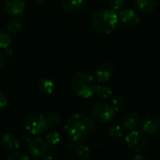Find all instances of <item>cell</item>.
<instances>
[{"mask_svg": "<svg viewBox=\"0 0 160 160\" xmlns=\"http://www.w3.org/2000/svg\"><path fill=\"white\" fill-rule=\"evenodd\" d=\"M45 143L47 147L51 149H56L58 148L60 143H61V136L58 132L52 131L48 133L45 137Z\"/></svg>", "mask_w": 160, "mask_h": 160, "instance_id": "cell-16", "label": "cell"}, {"mask_svg": "<svg viewBox=\"0 0 160 160\" xmlns=\"http://www.w3.org/2000/svg\"><path fill=\"white\" fill-rule=\"evenodd\" d=\"M46 123L50 127H57L61 123V116L58 112H51L45 117Z\"/></svg>", "mask_w": 160, "mask_h": 160, "instance_id": "cell-19", "label": "cell"}, {"mask_svg": "<svg viewBox=\"0 0 160 160\" xmlns=\"http://www.w3.org/2000/svg\"><path fill=\"white\" fill-rule=\"evenodd\" d=\"M85 0H62V8L68 12H74L80 9L84 5Z\"/></svg>", "mask_w": 160, "mask_h": 160, "instance_id": "cell-18", "label": "cell"}, {"mask_svg": "<svg viewBox=\"0 0 160 160\" xmlns=\"http://www.w3.org/2000/svg\"><path fill=\"white\" fill-rule=\"evenodd\" d=\"M5 53L7 54V56H11L12 55V51L8 47H7V48H5Z\"/></svg>", "mask_w": 160, "mask_h": 160, "instance_id": "cell-31", "label": "cell"}, {"mask_svg": "<svg viewBox=\"0 0 160 160\" xmlns=\"http://www.w3.org/2000/svg\"><path fill=\"white\" fill-rule=\"evenodd\" d=\"M124 105V99L122 97H119L117 98H114L111 102V107L113 108L114 112H117L122 110V108Z\"/></svg>", "mask_w": 160, "mask_h": 160, "instance_id": "cell-24", "label": "cell"}, {"mask_svg": "<svg viewBox=\"0 0 160 160\" xmlns=\"http://www.w3.org/2000/svg\"><path fill=\"white\" fill-rule=\"evenodd\" d=\"M55 83L49 79H42L38 83V90L43 95H51L54 92Z\"/></svg>", "mask_w": 160, "mask_h": 160, "instance_id": "cell-17", "label": "cell"}, {"mask_svg": "<svg viewBox=\"0 0 160 160\" xmlns=\"http://www.w3.org/2000/svg\"><path fill=\"white\" fill-rule=\"evenodd\" d=\"M113 73H114L113 66L108 62L100 63L94 70V74L97 82L101 83L108 82L112 78Z\"/></svg>", "mask_w": 160, "mask_h": 160, "instance_id": "cell-10", "label": "cell"}, {"mask_svg": "<svg viewBox=\"0 0 160 160\" xmlns=\"http://www.w3.org/2000/svg\"><path fill=\"white\" fill-rule=\"evenodd\" d=\"M21 141L22 142H27L28 143H29V142L31 141V136L30 135H28V134H25V135H23V136H21Z\"/></svg>", "mask_w": 160, "mask_h": 160, "instance_id": "cell-29", "label": "cell"}, {"mask_svg": "<svg viewBox=\"0 0 160 160\" xmlns=\"http://www.w3.org/2000/svg\"><path fill=\"white\" fill-rule=\"evenodd\" d=\"M0 145L7 151H14L20 147V141L10 133H3L0 136Z\"/></svg>", "mask_w": 160, "mask_h": 160, "instance_id": "cell-13", "label": "cell"}, {"mask_svg": "<svg viewBox=\"0 0 160 160\" xmlns=\"http://www.w3.org/2000/svg\"><path fill=\"white\" fill-rule=\"evenodd\" d=\"M118 15L113 9H100L96 11L91 17L92 28L100 34H110L112 33L118 24Z\"/></svg>", "mask_w": 160, "mask_h": 160, "instance_id": "cell-2", "label": "cell"}, {"mask_svg": "<svg viewBox=\"0 0 160 160\" xmlns=\"http://www.w3.org/2000/svg\"><path fill=\"white\" fill-rule=\"evenodd\" d=\"M72 89L81 98H90L95 94L96 80L88 73L78 72L72 79Z\"/></svg>", "mask_w": 160, "mask_h": 160, "instance_id": "cell-3", "label": "cell"}, {"mask_svg": "<svg viewBox=\"0 0 160 160\" xmlns=\"http://www.w3.org/2000/svg\"><path fill=\"white\" fill-rule=\"evenodd\" d=\"M47 123L42 114L35 113L30 115L25 121V128L32 135H40L47 129Z\"/></svg>", "mask_w": 160, "mask_h": 160, "instance_id": "cell-5", "label": "cell"}, {"mask_svg": "<svg viewBox=\"0 0 160 160\" xmlns=\"http://www.w3.org/2000/svg\"><path fill=\"white\" fill-rule=\"evenodd\" d=\"M8 160H29L30 159V157L24 154V153H21V152H18V153H13L11 154L10 156L8 157Z\"/></svg>", "mask_w": 160, "mask_h": 160, "instance_id": "cell-26", "label": "cell"}, {"mask_svg": "<svg viewBox=\"0 0 160 160\" xmlns=\"http://www.w3.org/2000/svg\"><path fill=\"white\" fill-rule=\"evenodd\" d=\"M8 105V98L5 94L0 92V109H4Z\"/></svg>", "mask_w": 160, "mask_h": 160, "instance_id": "cell-27", "label": "cell"}, {"mask_svg": "<svg viewBox=\"0 0 160 160\" xmlns=\"http://www.w3.org/2000/svg\"><path fill=\"white\" fill-rule=\"evenodd\" d=\"M64 128L71 140L81 142L90 139L95 133L96 125L89 116L76 113L67 120Z\"/></svg>", "mask_w": 160, "mask_h": 160, "instance_id": "cell-1", "label": "cell"}, {"mask_svg": "<svg viewBox=\"0 0 160 160\" xmlns=\"http://www.w3.org/2000/svg\"><path fill=\"white\" fill-rule=\"evenodd\" d=\"M141 128L146 134H157L160 131V118L154 114L146 115L141 122Z\"/></svg>", "mask_w": 160, "mask_h": 160, "instance_id": "cell-9", "label": "cell"}, {"mask_svg": "<svg viewBox=\"0 0 160 160\" xmlns=\"http://www.w3.org/2000/svg\"><path fill=\"white\" fill-rule=\"evenodd\" d=\"M42 159L43 160H47V159L54 160L55 159V158H54V157H49V156H46V155H45V156H43V157H42Z\"/></svg>", "mask_w": 160, "mask_h": 160, "instance_id": "cell-32", "label": "cell"}, {"mask_svg": "<svg viewBox=\"0 0 160 160\" xmlns=\"http://www.w3.org/2000/svg\"><path fill=\"white\" fill-rule=\"evenodd\" d=\"M47 150L48 147L41 138L32 139L28 143V153L30 157L35 159L42 158V157L46 155Z\"/></svg>", "mask_w": 160, "mask_h": 160, "instance_id": "cell-8", "label": "cell"}, {"mask_svg": "<svg viewBox=\"0 0 160 160\" xmlns=\"http://www.w3.org/2000/svg\"><path fill=\"white\" fill-rule=\"evenodd\" d=\"M133 159L134 160H148L149 159V157L143 153H138L136 156L133 157Z\"/></svg>", "mask_w": 160, "mask_h": 160, "instance_id": "cell-28", "label": "cell"}, {"mask_svg": "<svg viewBox=\"0 0 160 160\" xmlns=\"http://www.w3.org/2000/svg\"><path fill=\"white\" fill-rule=\"evenodd\" d=\"M118 19L125 27H135L141 22L139 13L132 8H124L119 12Z\"/></svg>", "mask_w": 160, "mask_h": 160, "instance_id": "cell-7", "label": "cell"}, {"mask_svg": "<svg viewBox=\"0 0 160 160\" xmlns=\"http://www.w3.org/2000/svg\"><path fill=\"white\" fill-rule=\"evenodd\" d=\"M67 147L74 152V154L81 158V159H86L91 157V149L88 145L84 143H80L77 141L71 140L67 142Z\"/></svg>", "mask_w": 160, "mask_h": 160, "instance_id": "cell-11", "label": "cell"}, {"mask_svg": "<svg viewBox=\"0 0 160 160\" xmlns=\"http://www.w3.org/2000/svg\"><path fill=\"white\" fill-rule=\"evenodd\" d=\"M139 123H140V117H139L138 113L135 112H127L123 117V120H122V124H123L124 128L126 130H130V131L136 129Z\"/></svg>", "mask_w": 160, "mask_h": 160, "instance_id": "cell-14", "label": "cell"}, {"mask_svg": "<svg viewBox=\"0 0 160 160\" xmlns=\"http://www.w3.org/2000/svg\"><path fill=\"white\" fill-rule=\"evenodd\" d=\"M10 45V36L4 30L0 29V49H5Z\"/></svg>", "mask_w": 160, "mask_h": 160, "instance_id": "cell-23", "label": "cell"}, {"mask_svg": "<svg viewBox=\"0 0 160 160\" xmlns=\"http://www.w3.org/2000/svg\"><path fill=\"white\" fill-rule=\"evenodd\" d=\"M4 65H5V59H4V56H3V54L0 52V70L3 68Z\"/></svg>", "mask_w": 160, "mask_h": 160, "instance_id": "cell-30", "label": "cell"}, {"mask_svg": "<svg viewBox=\"0 0 160 160\" xmlns=\"http://www.w3.org/2000/svg\"><path fill=\"white\" fill-rule=\"evenodd\" d=\"M95 94L101 98H108L112 95V90L106 85H97L95 89Z\"/></svg>", "mask_w": 160, "mask_h": 160, "instance_id": "cell-21", "label": "cell"}, {"mask_svg": "<svg viewBox=\"0 0 160 160\" xmlns=\"http://www.w3.org/2000/svg\"><path fill=\"white\" fill-rule=\"evenodd\" d=\"M91 114L93 118L99 123H106L110 121L115 114L113 108L104 103H97L91 109Z\"/></svg>", "mask_w": 160, "mask_h": 160, "instance_id": "cell-6", "label": "cell"}, {"mask_svg": "<svg viewBox=\"0 0 160 160\" xmlns=\"http://www.w3.org/2000/svg\"><path fill=\"white\" fill-rule=\"evenodd\" d=\"M135 5L137 9L144 14L153 13L157 8V5L154 0H136Z\"/></svg>", "mask_w": 160, "mask_h": 160, "instance_id": "cell-15", "label": "cell"}, {"mask_svg": "<svg viewBox=\"0 0 160 160\" xmlns=\"http://www.w3.org/2000/svg\"><path fill=\"white\" fill-rule=\"evenodd\" d=\"M34 2H37V3H41V2H42V1H44V0H33Z\"/></svg>", "mask_w": 160, "mask_h": 160, "instance_id": "cell-33", "label": "cell"}, {"mask_svg": "<svg viewBox=\"0 0 160 160\" xmlns=\"http://www.w3.org/2000/svg\"><path fill=\"white\" fill-rule=\"evenodd\" d=\"M26 6V0H6L5 11L11 16H17L24 12Z\"/></svg>", "mask_w": 160, "mask_h": 160, "instance_id": "cell-12", "label": "cell"}, {"mask_svg": "<svg viewBox=\"0 0 160 160\" xmlns=\"http://www.w3.org/2000/svg\"><path fill=\"white\" fill-rule=\"evenodd\" d=\"M7 28H8L9 33L16 34V33H19L22 30V23L18 19H12L8 22Z\"/></svg>", "mask_w": 160, "mask_h": 160, "instance_id": "cell-22", "label": "cell"}, {"mask_svg": "<svg viewBox=\"0 0 160 160\" xmlns=\"http://www.w3.org/2000/svg\"><path fill=\"white\" fill-rule=\"evenodd\" d=\"M108 135L109 138L113 139V140H120L121 138H123L124 133H123V129L120 126H112L108 128Z\"/></svg>", "mask_w": 160, "mask_h": 160, "instance_id": "cell-20", "label": "cell"}, {"mask_svg": "<svg viewBox=\"0 0 160 160\" xmlns=\"http://www.w3.org/2000/svg\"><path fill=\"white\" fill-rule=\"evenodd\" d=\"M125 143L130 150L135 152H141L147 147L148 139L145 134L140 131H136L134 129L131 130L125 136Z\"/></svg>", "mask_w": 160, "mask_h": 160, "instance_id": "cell-4", "label": "cell"}, {"mask_svg": "<svg viewBox=\"0 0 160 160\" xmlns=\"http://www.w3.org/2000/svg\"><path fill=\"white\" fill-rule=\"evenodd\" d=\"M126 0H108V4L113 10H120L124 6Z\"/></svg>", "mask_w": 160, "mask_h": 160, "instance_id": "cell-25", "label": "cell"}]
</instances>
